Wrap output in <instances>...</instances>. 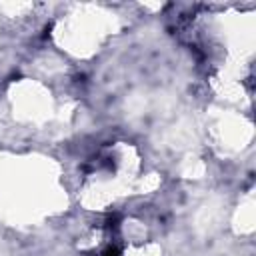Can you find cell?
<instances>
[{
    "instance_id": "obj_1",
    "label": "cell",
    "mask_w": 256,
    "mask_h": 256,
    "mask_svg": "<svg viewBox=\"0 0 256 256\" xmlns=\"http://www.w3.org/2000/svg\"><path fill=\"white\" fill-rule=\"evenodd\" d=\"M104 256H118V252H116V250H112V248H110V250H108V252H106V254H104Z\"/></svg>"
}]
</instances>
